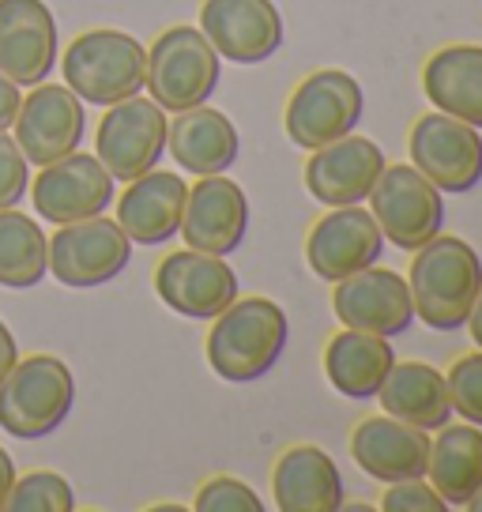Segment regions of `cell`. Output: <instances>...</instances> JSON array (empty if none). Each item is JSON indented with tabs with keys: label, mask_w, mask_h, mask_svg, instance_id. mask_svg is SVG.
Wrapping results in <instances>:
<instances>
[{
	"label": "cell",
	"mask_w": 482,
	"mask_h": 512,
	"mask_svg": "<svg viewBox=\"0 0 482 512\" xmlns=\"http://www.w3.org/2000/svg\"><path fill=\"white\" fill-rule=\"evenodd\" d=\"M415 253L407 275L415 317H422V324H430L434 332L464 328L482 287L479 253L464 238H441V234Z\"/></svg>",
	"instance_id": "1"
},
{
	"label": "cell",
	"mask_w": 482,
	"mask_h": 512,
	"mask_svg": "<svg viewBox=\"0 0 482 512\" xmlns=\"http://www.w3.org/2000/svg\"><path fill=\"white\" fill-rule=\"evenodd\" d=\"M287 347V313L272 298H234L215 317L208 336L211 369L230 384H249L272 373Z\"/></svg>",
	"instance_id": "2"
},
{
	"label": "cell",
	"mask_w": 482,
	"mask_h": 512,
	"mask_svg": "<svg viewBox=\"0 0 482 512\" xmlns=\"http://www.w3.org/2000/svg\"><path fill=\"white\" fill-rule=\"evenodd\" d=\"M76 403V377L53 354L19 358L0 381V426L19 441H38L65 426Z\"/></svg>",
	"instance_id": "3"
},
{
	"label": "cell",
	"mask_w": 482,
	"mask_h": 512,
	"mask_svg": "<svg viewBox=\"0 0 482 512\" xmlns=\"http://www.w3.org/2000/svg\"><path fill=\"white\" fill-rule=\"evenodd\" d=\"M65 87L80 102L113 106L140 95L147 80V49L125 31H87L61 57Z\"/></svg>",
	"instance_id": "4"
},
{
	"label": "cell",
	"mask_w": 482,
	"mask_h": 512,
	"mask_svg": "<svg viewBox=\"0 0 482 512\" xmlns=\"http://www.w3.org/2000/svg\"><path fill=\"white\" fill-rule=\"evenodd\" d=\"M219 53L204 31L196 27H170L151 42L147 53L144 87L162 110L181 113L204 106L219 87Z\"/></svg>",
	"instance_id": "5"
},
{
	"label": "cell",
	"mask_w": 482,
	"mask_h": 512,
	"mask_svg": "<svg viewBox=\"0 0 482 512\" xmlns=\"http://www.w3.org/2000/svg\"><path fill=\"white\" fill-rule=\"evenodd\" d=\"M129 260V234L117 226V219H106V215L57 226V234L49 238V272L61 287L87 290L113 283L129 268Z\"/></svg>",
	"instance_id": "6"
},
{
	"label": "cell",
	"mask_w": 482,
	"mask_h": 512,
	"mask_svg": "<svg viewBox=\"0 0 482 512\" xmlns=\"http://www.w3.org/2000/svg\"><path fill=\"white\" fill-rule=\"evenodd\" d=\"M362 83L343 68H321L298 83L287 106V136L306 151L347 136L362 121Z\"/></svg>",
	"instance_id": "7"
},
{
	"label": "cell",
	"mask_w": 482,
	"mask_h": 512,
	"mask_svg": "<svg viewBox=\"0 0 482 512\" xmlns=\"http://www.w3.org/2000/svg\"><path fill=\"white\" fill-rule=\"evenodd\" d=\"M370 208L381 234L407 253L437 238L445 223L441 189L418 174L415 166H385L370 192Z\"/></svg>",
	"instance_id": "8"
},
{
	"label": "cell",
	"mask_w": 482,
	"mask_h": 512,
	"mask_svg": "<svg viewBox=\"0 0 482 512\" xmlns=\"http://www.w3.org/2000/svg\"><path fill=\"white\" fill-rule=\"evenodd\" d=\"M166 110L155 98L132 95L125 102L106 106V117L98 125L95 155L113 174V181H132V177L155 170V162L166 151Z\"/></svg>",
	"instance_id": "9"
},
{
	"label": "cell",
	"mask_w": 482,
	"mask_h": 512,
	"mask_svg": "<svg viewBox=\"0 0 482 512\" xmlns=\"http://www.w3.org/2000/svg\"><path fill=\"white\" fill-rule=\"evenodd\" d=\"M411 162L441 192H471L482 181V132L449 113H426L411 128Z\"/></svg>",
	"instance_id": "10"
},
{
	"label": "cell",
	"mask_w": 482,
	"mask_h": 512,
	"mask_svg": "<svg viewBox=\"0 0 482 512\" xmlns=\"http://www.w3.org/2000/svg\"><path fill=\"white\" fill-rule=\"evenodd\" d=\"M113 174L98 162V155H83L72 151L65 159L42 166V174L34 177L31 200L34 211L46 223H80V219H95L106 215L113 204Z\"/></svg>",
	"instance_id": "11"
},
{
	"label": "cell",
	"mask_w": 482,
	"mask_h": 512,
	"mask_svg": "<svg viewBox=\"0 0 482 512\" xmlns=\"http://www.w3.org/2000/svg\"><path fill=\"white\" fill-rule=\"evenodd\" d=\"M83 128H87L83 102L61 83H34L31 95L19 102L16 144L34 166H49L80 151Z\"/></svg>",
	"instance_id": "12"
},
{
	"label": "cell",
	"mask_w": 482,
	"mask_h": 512,
	"mask_svg": "<svg viewBox=\"0 0 482 512\" xmlns=\"http://www.w3.org/2000/svg\"><path fill=\"white\" fill-rule=\"evenodd\" d=\"M155 290L181 317L215 320L238 298V275L223 256L185 249L162 256V264L155 268Z\"/></svg>",
	"instance_id": "13"
},
{
	"label": "cell",
	"mask_w": 482,
	"mask_h": 512,
	"mask_svg": "<svg viewBox=\"0 0 482 512\" xmlns=\"http://www.w3.org/2000/svg\"><path fill=\"white\" fill-rule=\"evenodd\" d=\"M200 31L234 64H260L283 46V16L272 0H204Z\"/></svg>",
	"instance_id": "14"
},
{
	"label": "cell",
	"mask_w": 482,
	"mask_h": 512,
	"mask_svg": "<svg viewBox=\"0 0 482 512\" xmlns=\"http://www.w3.org/2000/svg\"><path fill=\"white\" fill-rule=\"evenodd\" d=\"M381 249H385V234L373 219V211L347 204V208H332L324 219H317L306 241V260L324 283H339V279L377 264Z\"/></svg>",
	"instance_id": "15"
},
{
	"label": "cell",
	"mask_w": 482,
	"mask_h": 512,
	"mask_svg": "<svg viewBox=\"0 0 482 512\" xmlns=\"http://www.w3.org/2000/svg\"><path fill=\"white\" fill-rule=\"evenodd\" d=\"M57 64V19L46 0H0V72L19 87L46 83Z\"/></svg>",
	"instance_id": "16"
},
{
	"label": "cell",
	"mask_w": 482,
	"mask_h": 512,
	"mask_svg": "<svg viewBox=\"0 0 482 512\" xmlns=\"http://www.w3.org/2000/svg\"><path fill=\"white\" fill-rule=\"evenodd\" d=\"M249 230V200L238 181L223 174L200 177L189 196H185V215H181V238L189 249L226 256L234 253Z\"/></svg>",
	"instance_id": "17"
},
{
	"label": "cell",
	"mask_w": 482,
	"mask_h": 512,
	"mask_svg": "<svg viewBox=\"0 0 482 512\" xmlns=\"http://www.w3.org/2000/svg\"><path fill=\"white\" fill-rule=\"evenodd\" d=\"M332 309L347 328L373 332V336H396L415 320L407 279L388 268H373V264L339 279L332 290Z\"/></svg>",
	"instance_id": "18"
},
{
	"label": "cell",
	"mask_w": 482,
	"mask_h": 512,
	"mask_svg": "<svg viewBox=\"0 0 482 512\" xmlns=\"http://www.w3.org/2000/svg\"><path fill=\"white\" fill-rule=\"evenodd\" d=\"M381 170H385L381 147L366 136L347 132L313 151V159L306 162V189L324 208H347L370 196Z\"/></svg>",
	"instance_id": "19"
},
{
	"label": "cell",
	"mask_w": 482,
	"mask_h": 512,
	"mask_svg": "<svg viewBox=\"0 0 482 512\" xmlns=\"http://www.w3.org/2000/svg\"><path fill=\"white\" fill-rule=\"evenodd\" d=\"M351 456L377 482L426 479L430 433L392 415L362 418L351 437Z\"/></svg>",
	"instance_id": "20"
},
{
	"label": "cell",
	"mask_w": 482,
	"mask_h": 512,
	"mask_svg": "<svg viewBox=\"0 0 482 512\" xmlns=\"http://www.w3.org/2000/svg\"><path fill=\"white\" fill-rule=\"evenodd\" d=\"M185 196H189V185L181 181V174L147 170V174L132 177L129 189L121 192L117 226L136 245H162V241H170L181 230Z\"/></svg>",
	"instance_id": "21"
},
{
	"label": "cell",
	"mask_w": 482,
	"mask_h": 512,
	"mask_svg": "<svg viewBox=\"0 0 482 512\" xmlns=\"http://www.w3.org/2000/svg\"><path fill=\"white\" fill-rule=\"evenodd\" d=\"M279 512H336L343 509V479L332 456L317 445H294L279 456L272 475Z\"/></svg>",
	"instance_id": "22"
},
{
	"label": "cell",
	"mask_w": 482,
	"mask_h": 512,
	"mask_svg": "<svg viewBox=\"0 0 482 512\" xmlns=\"http://www.w3.org/2000/svg\"><path fill=\"white\" fill-rule=\"evenodd\" d=\"M166 147L181 170L196 177L226 174L238 162L241 140L238 128L226 113L211 110V106H193L174 117V125L166 128Z\"/></svg>",
	"instance_id": "23"
},
{
	"label": "cell",
	"mask_w": 482,
	"mask_h": 512,
	"mask_svg": "<svg viewBox=\"0 0 482 512\" xmlns=\"http://www.w3.org/2000/svg\"><path fill=\"white\" fill-rule=\"evenodd\" d=\"M377 400L385 415L411 422L418 430L434 433L452 418V396L445 373L422 362H396L388 369L385 384L377 388Z\"/></svg>",
	"instance_id": "24"
},
{
	"label": "cell",
	"mask_w": 482,
	"mask_h": 512,
	"mask_svg": "<svg viewBox=\"0 0 482 512\" xmlns=\"http://www.w3.org/2000/svg\"><path fill=\"white\" fill-rule=\"evenodd\" d=\"M392 366H396V354H392L388 336H373V332H358V328L332 336L328 351H324V373H328L332 388L343 392L347 400L377 396V388L385 384Z\"/></svg>",
	"instance_id": "25"
},
{
	"label": "cell",
	"mask_w": 482,
	"mask_h": 512,
	"mask_svg": "<svg viewBox=\"0 0 482 512\" xmlns=\"http://www.w3.org/2000/svg\"><path fill=\"white\" fill-rule=\"evenodd\" d=\"M426 98L441 113L482 128V46H445L426 61Z\"/></svg>",
	"instance_id": "26"
},
{
	"label": "cell",
	"mask_w": 482,
	"mask_h": 512,
	"mask_svg": "<svg viewBox=\"0 0 482 512\" xmlns=\"http://www.w3.org/2000/svg\"><path fill=\"white\" fill-rule=\"evenodd\" d=\"M430 486L445 497L449 509H464L482 486V430L475 422L467 426H441L437 441H430L426 460Z\"/></svg>",
	"instance_id": "27"
},
{
	"label": "cell",
	"mask_w": 482,
	"mask_h": 512,
	"mask_svg": "<svg viewBox=\"0 0 482 512\" xmlns=\"http://www.w3.org/2000/svg\"><path fill=\"white\" fill-rule=\"evenodd\" d=\"M49 272L46 230L16 208L0 211V287L31 290Z\"/></svg>",
	"instance_id": "28"
},
{
	"label": "cell",
	"mask_w": 482,
	"mask_h": 512,
	"mask_svg": "<svg viewBox=\"0 0 482 512\" xmlns=\"http://www.w3.org/2000/svg\"><path fill=\"white\" fill-rule=\"evenodd\" d=\"M8 512H72L76 494L68 486L65 475L57 471H31L23 479L12 482V494L4 501Z\"/></svg>",
	"instance_id": "29"
},
{
	"label": "cell",
	"mask_w": 482,
	"mask_h": 512,
	"mask_svg": "<svg viewBox=\"0 0 482 512\" xmlns=\"http://www.w3.org/2000/svg\"><path fill=\"white\" fill-rule=\"evenodd\" d=\"M445 381H449L452 411H460L467 422L482 426V351L464 354Z\"/></svg>",
	"instance_id": "30"
},
{
	"label": "cell",
	"mask_w": 482,
	"mask_h": 512,
	"mask_svg": "<svg viewBox=\"0 0 482 512\" xmlns=\"http://www.w3.org/2000/svg\"><path fill=\"white\" fill-rule=\"evenodd\" d=\"M196 509L200 512H264V501L257 497L253 486H245L241 479L219 475V479H208L200 486Z\"/></svg>",
	"instance_id": "31"
},
{
	"label": "cell",
	"mask_w": 482,
	"mask_h": 512,
	"mask_svg": "<svg viewBox=\"0 0 482 512\" xmlns=\"http://www.w3.org/2000/svg\"><path fill=\"white\" fill-rule=\"evenodd\" d=\"M27 185H31V162L8 132H0V211L19 208Z\"/></svg>",
	"instance_id": "32"
},
{
	"label": "cell",
	"mask_w": 482,
	"mask_h": 512,
	"mask_svg": "<svg viewBox=\"0 0 482 512\" xmlns=\"http://www.w3.org/2000/svg\"><path fill=\"white\" fill-rule=\"evenodd\" d=\"M385 512H449L445 497L437 494L430 482L422 479H400L388 482V494L381 501Z\"/></svg>",
	"instance_id": "33"
},
{
	"label": "cell",
	"mask_w": 482,
	"mask_h": 512,
	"mask_svg": "<svg viewBox=\"0 0 482 512\" xmlns=\"http://www.w3.org/2000/svg\"><path fill=\"white\" fill-rule=\"evenodd\" d=\"M19 102H23V95H19V83H12L4 72H0V132L16 125Z\"/></svg>",
	"instance_id": "34"
},
{
	"label": "cell",
	"mask_w": 482,
	"mask_h": 512,
	"mask_svg": "<svg viewBox=\"0 0 482 512\" xmlns=\"http://www.w3.org/2000/svg\"><path fill=\"white\" fill-rule=\"evenodd\" d=\"M16 362H19V343L12 336V328L0 320V381H4V373L16 366Z\"/></svg>",
	"instance_id": "35"
},
{
	"label": "cell",
	"mask_w": 482,
	"mask_h": 512,
	"mask_svg": "<svg viewBox=\"0 0 482 512\" xmlns=\"http://www.w3.org/2000/svg\"><path fill=\"white\" fill-rule=\"evenodd\" d=\"M12 482H16V464H12V456L0 448V509H4V501L12 494Z\"/></svg>",
	"instance_id": "36"
},
{
	"label": "cell",
	"mask_w": 482,
	"mask_h": 512,
	"mask_svg": "<svg viewBox=\"0 0 482 512\" xmlns=\"http://www.w3.org/2000/svg\"><path fill=\"white\" fill-rule=\"evenodd\" d=\"M467 324H471V339L479 343V351H482V287H479L475 305H471V313H467Z\"/></svg>",
	"instance_id": "37"
},
{
	"label": "cell",
	"mask_w": 482,
	"mask_h": 512,
	"mask_svg": "<svg viewBox=\"0 0 482 512\" xmlns=\"http://www.w3.org/2000/svg\"><path fill=\"white\" fill-rule=\"evenodd\" d=\"M464 509H471V512H482V486H479V490H475V497H471V501H467Z\"/></svg>",
	"instance_id": "38"
}]
</instances>
